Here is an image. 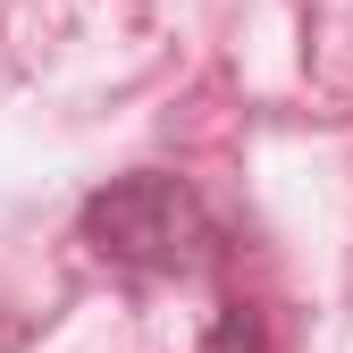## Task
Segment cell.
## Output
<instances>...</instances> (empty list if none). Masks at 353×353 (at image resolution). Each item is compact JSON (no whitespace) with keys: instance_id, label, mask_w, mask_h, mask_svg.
<instances>
[{"instance_id":"1","label":"cell","mask_w":353,"mask_h":353,"mask_svg":"<svg viewBox=\"0 0 353 353\" xmlns=\"http://www.w3.org/2000/svg\"><path fill=\"white\" fill-rule=\"evenodd\" d=\"M84 244L101 261H118V270H135V278H185L210 252V219H202L185 176L135 168V176H118V185H101L84 202Z\"/></svg>"},{"instance_id":"2","label":"cell","mask_w":353,"mask_h":353,"mask_svg":"<svg viewBox=\"0 0 353 353\" xmlns=\"http://www.w3.org/2000/svg\"><path fill=\"white\" fill-rule=\"evenodd\" d=\"M202 353H261V320H252V303H219V320H210Z\"/></svg>"}]
</instances>
